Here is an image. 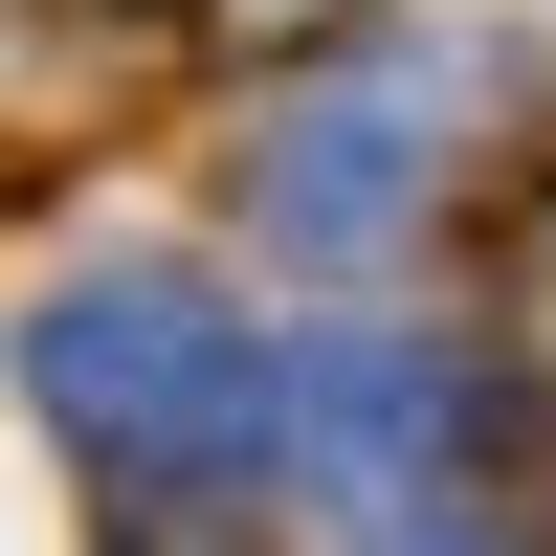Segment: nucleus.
I'll return each mask as SVG.
<instances>
[{
	"label": "nucleus",
	"instance_id": "1",
	"mask_svg": "<svg viewBox=\"0 0 556 556\" xmlns=\"http://www.w3.org/2000/svg\"><path fill=\"white\" fill-rule=\"evenodd\" d=\"M23 379H45V424H67V445H112V468H223V445L267 424V401H245V334H223L201 290H156V267L45 290Z\"/></svg>",
	"mask_w": 556,
	"mask_h": 556
},
{
	"label": "nucleus",
	"instance_id": "2",
	"mask_svg": "<svg viewBox=\"0 0 556 556\" xmlns=\"http://www.w3.org/2000/svg\"><path fill=\"white\" fill-rule=\"evenodd\" d=\"M401 178H424V134H401L379 89H290V112L245 134V201L290 223V245H379V223H401Z\"/></svg>",
	"mask_w": 556,
	"mask_h": 556
}]
</instances>
